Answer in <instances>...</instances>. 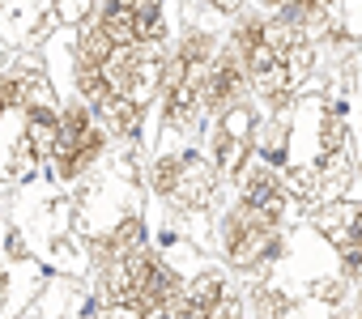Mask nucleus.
I'll return each mask as SVG.
<instances>
[{
  "instance_id": "nucleus-1",
  "label": "nucleus",
  "mask_w": 362,
  "mask_h": 319,
  "mask_svg": "<svg viewBox=\"0 0 362 319\" xmlns=\"http://www.w3.org/2000/svg\"><path fill=\"white\" fill-rule=\"evenodd\" d=\"M281 222L264 217L252 205H235L222 217V255L235 272H264L281 255Z\"/></svg>"
},
{
  "instance_id": "nucleus-2",
  "label": "nucleus",
  "mask_w": 362,
  "mask_h": 319,
  "mask_svg": "<svg viewBox=\"0 0 362 319\" xmlns=\"http://www.w3.org/2000/svg\"><path fill=\"white\" fill-rule=\"evenodd\" d=\"M153 192L179 209H209L218 196V175L201 153H166L153 162Z\"/></svg>"
},
{
  "instance_id": "nucleus-3",
  "label": "nucleus",
  "mask_w": 362,
  "mask_h": 319,
  "mask_svg": "<svg viewBox=\"0 0 362 319\" xmlns=\"http://www.w3.org/2000/svg\"><path fill=\"white\" fill-rule=\"evenodd\" d=\"M98 153H103V128L94 124V107L90 102H69L60 111V140H56V157H52L56 175L77 179L81 171L94 167Z\"/></svg>"
},
{
  "instance_id": "nucleus-4",
  "label": "nucleus",
  "mask_w": 362,
  "mask_h": 319,
  "mask_svg": "<svg viewBox=\"0 0 362 319\" xmlns=\"http://www.w3.org/2000/svg\"><path fill=\"white\" fill-rule=\"evenodd\" d=\"M209 5H214L218 13H239V9H243V0H209Z\"/></svg>"
}]
</instances>
